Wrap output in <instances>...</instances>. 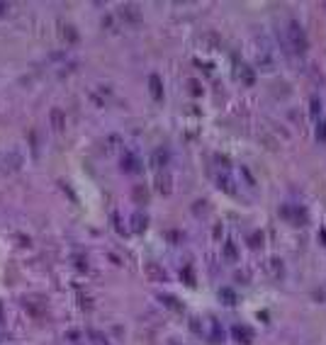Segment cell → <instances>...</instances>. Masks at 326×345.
Returning a JSON list of instances; mask_svg holds the SVG:
<instances>
[{
	"mask_svg": "<svg viewBox=\"0 0 326 345\" xmlns=\"http://www.w3.org/2000/svg\"><path fill=\"white\" fill-rule=\"evenodd\" d=\"M0 340H3V333H0Z\"/></svg>",
	"mask_w": 326,
	"mask_h": 345,
	"instance_id": "484cf974",
	"label": "cell"
},
{
	"mask_svg": "<svg viewBox=\"0 0 326 345\" xmlns=\"http://www.w3.org/2000/svg\"><path fill=\"white\" fill-rule=\"evenodd\" d=\"M8 12H10V5L8 3H0V17H5Z\"/></svg>",
	"mask_w": 326,
	"mask_h": 345,
	"instance_id": "603a6c76",
	"label": "cell"
},
{
	"mask_svg": "<svg viewBox=\"0 0 326 345\" xmlns=\"http://www.w3.org/2000/svg\"><path fill=\"white\" fill-rule=\"evenodd\" d=\"M90 338H93L95 345H107V338H105L103 333H98V331H90Z\"/></svg>",
	"mask_w": 326,
	"mask_h": 345,
	"instance_id": "ffe728a7",
	"label": "cell"
},
{
	"mask_svg": "<svg viewBox=\"0 0 326 345\" xmlns=\"http://www.w3.org/2000/svg\"><path fill=\"white\" fill-rule=\"evenodd\" d=\"M149 163H151V168L156 170V173H163V170L168 168V163H170V151L168 149H154L151 151V158H149Z\"/></svg>",
	"mask_w": 326,
	"mask_h": 345,
	"instance_id": "277c9868",
	"label": "cell"
},
{
	"mask_svg": "<svg viewBox=\"0 0 326 345\" xmlns=\"http://www.w3.org/2000/svg\"><path fill=\"white\" fill-rule=\"evenodd\" d=\"M317 139L326 141V117H319L317 119Z\"/></svg>",
	"mask_w": 326,
	"mask_h": 345,
	"instance_id": "e0dca14e",
	"label": "cell"
},
{
	"mask_svg": "<svg viewBox=\"0 0 326 345\" xmlns=\"http://www.w3.org/2000/svg\"><path fill=\"white\" fill-rule=\"evenodd\" d=\"M256 68L261 73H273L278 68V54L268 37H256Z\"/></svg>",
	"mask_w": 326,
	"mask_h": 345,
	"instance_id": "7a4b0ae2",
	"label": "cell"
},
{
	"mask_svg": "<svg viewBox=\"0 0 326 345\" xmlns=\"http://www.w3.org/2000/svg\"><path fill=\"white\" fill-rule=\"evenodd\" d=\"M156 185H159V192H170V175H168L166 170L163 173H159V177H156Z\"/></svg>",
	"mask_w": 326,
	"mask_h": 345,
	"instance_id": "5bb4252c",
	"label": "cell"
},
{
	"mask_svg": "<svg viewBox=\"0 0 326 345\" xmlns=\"http://www.w3.org/2000/svg\"><path fill=\"white\" fill-rule=\"evenodd\" d=\"M129 226H131V231L134 233H141L146 226H149V216L144 214V212H137V214H131Z\"/></svg>",
	"mask_w": 326,
	"mask_h": 345,
	"instance_id": "7c38bea8",
	"label": "cell"
},
{
	"mask_svg": "<svg viewBox=\"0 0 326 345\" xmlns=\"http://www.w3.org/2000/svg\"><path fill=\"white\" fill-rule=\"evenodd\" d=\"M117 151H122V139H120V134H110V136H107V139L103 141V153L112 156V153H117Z\"/></svg>",
	"mask_w": 326,
	"mask_h": 345,
	"instance_id": "8fae6325",
	"label": "cell"
},
{
	"mask_svg": "<svg viewBox=\"0 0 326 345\" xmlns=\"http://www.w3.org/2000/svg\"><path fill=\"white\" fill-rule=\"evenodd\" d=\"M258 241H263V236H261V233H253V236H251V246H258Z\"/></svg>",
	"mask_w": 326,
	"mask_h": 345,
	"instance_id": "cb8c5ba5",
	"label": "cell"
},
{
	"mask_svg": "<svg viewBox=\"0 0 326 345\" xmlns=\"http://www.w3.org/2000/svg\"><path fill=\"white\" fill-rule=\"evenodd\" d=\"M120 17L124 19V22H131V25H137V22L141 19V10L137 8V5L127 3V5H122V8H120Z\"/></svg>",
	"mask_w": 326,
	"mask_h": 345,
	"instance_id": "9c48e42d",
	"label": "cell"
},
{
	"mask_svg": "<svg viewBox=\"0 0 326 345\" xmlns=\"http://www.w3.org/2000/svg\"><path fill=\"white\" fill-rule=\"evenodd\" d=\"M309 107H312V114H314V117H324V114H321V100H319V97H312V100H309Z\"/></svg>",
	"mask_w": 326,
	"mask_h": 345,
	"instance_id": "ac0fdd59",
	"label": "cell"
},
{
	"mask_svg": "<svg viewBox=\"0 0 326 345\" xmlns=\"http://www.w3.org/2000/svg\"><path fill=\"white\" fill-rule=\"evenodd\" d=\"M120 168H122V173H127V175H137V173H141L139 153H137V151H131V149H122Z\"/></svg>",
	"mask_w": 326,
	"mask_h": 345,
	"instance_id": "3957f363",
	"label": "cell"
},
{
	"mask_svg": "<svg viewBox=\"0 0 326 345\" xmlns=\"http://www.w3.org/2000/svg\"><path fill=\"white\" fill-rule=\"evenodd\" d=\"M149 90L154 100H163V80H161L159 73H151L149 75Z\"/></svg>",
	"mask_w": 326,
	"mask_h": 345,
	"instance_id": "30bf717a",
	"label": "cell"
},
{
	"mask_svg": "<svg viewBox=\"0 0 326 345\" xmlns=\"http://www.w3.org/2000/svg\"><path fill=\"white\" fill-rule=\"evenodd\" d=\"M207 323H209V326H205V333H202V336H207L212 343H222V340H224V331H222L219 318L207 316Z\"/></svg>",
	"mask_w": 326,
	"mask_h": 345,
	"instance_id": "5b68a950",
	"label": "cell"
},
{
	"mask_svg": "<svg viewBox=\"0 0 326 345\" xmlns=\"http://www.w3.org/2000/svg\"><path fill=\"white\" fill-rule=\"evenodd\" d=\"M161 301H168L173 311H180V301H178V299H173L170 294H161Z\"/></svg>",
	"mask_w": 326,
	"mask_h": 345,
	"instance_id": "d6986e66",
	"label": "cell"
},
{
	"mask_svg": "<svg viewBox=\"0 0 326 345\" xmlns=\"http://www.w3.org/2000/svg\"><path fill=\"white\" fill-rule=\"evenodd\" d=\"M217 185L222 187L226 195H236V190H239V187H236V180L232 177L229 170H219V173H217Z\"/></svg>",
	"mask_w": 326,
	"mask_h": 345,
	"instance_id": "52a82bcc",
	"label": "cell"
},
{
	"mask_svg": "<svg viewBox=\"0 0 326 345\" xmlns=\"http://www.w3.org/2000/svg\"><path fill=\"white\" fill-rule=\"evenodd\" d=\"M219 297H222L224 301H229V304H234V301H236V297H234V294H232V292H229V289H224V292H222V294H219Z\"/></svg>",
	"mask_w": 326,
	"mask_h": 345,
	"instance_id": "7402d4cb",
	"label": "cell"
},
{
	"mask_svg": "<svg viewBox=\"0 0 326 345\" xmlns=\"http://www.w3.org/2000/svg\"><path fill=\"white\" fill-rule=\"evenodd\" d=\"M239 78H243V83L246 85H251L253 80H256V75H253V71L248 68V66L241 61V66H239Z\"/></svg>",
	"mask_w": 326,
	"mask_h": 345,
	"instance_id": "9a60e30c",
	"label": "cell"
},
{
	"mask_svg": "<svg viewBox=\"0 0 326 345\" xmlns=\"http://www.w3.org/2000/svg\"><path fill=\"white\" fill-rule=\"evenodd\" d=\"M319 238H321V241L326 243V229H321V233H319Z\"/></svg>",
	"mask_w": 326,
	"mask_h": 345,
	"instance_id": "d4e9b609",
	"label": "cell"
},
{
	"mask_svg": "<svg viewBox=\"0 0 326 345\" xmlns=\"http://www.w3.org/2000/svg\"><path fill=\"white\" fill-rule=\"evenodd\" d=\"M232 336H234V340H236L239 345H251L253 343V331L248 326H243V323L232 326Z\"/></svg>",
	"mask_w": 326,
	"mask_h": 345,
	"instance_id": "8992f818",
	"label": "cell"
},
{
	"mask_svg": "<svg viewBox=\"0 0 326 345\" xmlns=\"http://www.w3.org/2000/svg\"><path fill=\"white\" fill-rule=\"evenodd\" d=\"M268 265H271V275H273V277H282V275H285V262L280 260V258H271Z\"/></svg>",
	"mask_w": 326,
	"mask_h": 345,
	"instance_id": "4fadbf2b",
	"label": "cell"
},
{
	"mask_svg": "<svg viewBox=\"0 0 326 345\" xmlns=\"http://www.w3.org/2000/svg\"><path fill=\"white\" fill-rule=\"evenodd\" d=\"M187 88L193 90V95H202V85L197 83V80H187Z\"/></svg>",
	"mask_w": 326,
	"mask_h": 345,
	"instance_id": "44dd1931",
	"label": "cell"
},
{
	"mask_svg": "<svg viewBox=\"0 0 326 345\" xmlns=\"http://www.w3.org/2000/svg\"><path fill=\"white\" fill-rule=\"evenodd\" d=\"M282 32H285V42H287L290 54H292V56H307L309 39H307V32H304V27L299 25V19L297 17H290Z\"/></svg>",
	"mask_w": 326,
	"mask_h": 345,
	"instance_id": "6da1fadb",
	"label": "cell"
},
{
	"mask_svg": "<svg viewBox=\"0 0 326 345\" xmlns=\"http://www.w3.org/2000/svg\"><path fill=\"white\" fill-rule=\"evenodd\" d=\"M224 258H226V260H232V262L239 258V251H236V243H234V241H229L226 246H224Z\"/></svg>",
	"mask_w": 326,
	"mask_h": 345,
	"instance_id": "2e32d148",
	"label": "cell"
},
{
	"mask_svg": "<svg viewBox=\"0 0 326 345\" xmlns=\"http://www.w3.org/2000/svg\"><path fill=\"white\" fill-rule=\"evenodd\" d=\"M49 121H51V131H56V134H64L66 131V112L61 107H54L49 112Z\"/></svg>",
	"mask_w": 326,
	"mask_h": 345,
	"instance_id": "ba28073f",
	"label": "cell"
}]
</instances>
